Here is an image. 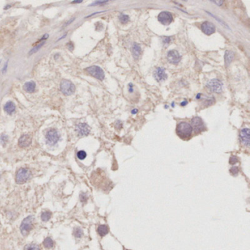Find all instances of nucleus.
Listing matches in <instances>:
<instances>
[{
	"instance_id": "obj_41",
	"label": "nucleus",
	"mask_w": 250,
	"mask_h": 250,
	"mask_svg": "<svg viewBox=\"0 0 250 250\" xmlns=\"http://www.w3.org/2000/svg\"><path fill=\"white\" fill-rule=\"evenodd\" d=\"M66 35H66V34H65V35H63V37H61V38H59V39H58V40H63V38H65V37H66Z\"/></svg>"
},
{
	"instance_id": "obj_16",
	"label": "nucleus",
	"mask_w": 250,
	"mask_h": 250,
	"mask_svg": "<svg viewBox=\"0 0 250 250\" xmlns=\"http://www.w3.org/2000/svg\"><path fill=\"white\" fill-rule=\"evenodd\" d=\"M131 51H132V55H133V58L134 59H138L139 57L140 56L142 52L141 47H140L139 45L137 43H134L132 46L131 48Z\"/></svg>"
},
{
	"instance_id": "obj_34",
	"label": "nucleus",
	"mask_w": 250,
	"mask_h": 250,
	"mask_svg": "<svg viewBox=\"0 0 250 250\" xmlns=\"http://www.w3.org/2000/svg\"><path fill=\"white\" fill-rule=\"evenodd\" d=\"M7 64H8V63H7H7L5 64V65H4L3 69H2V73H5V72H6V71H7Z\"/></svg>"
},
{
	"instance_id": "obj_24",
	"label": "nucleus",
	"mask_w": 250,
	"mask_h": 250,
	"mask_svg": "<svg viewBox=\"0 0 250 250\" xmlns=\"http://www.w3.org/2000/svg\"><path fill=\"white\" fill-rule=\"evenodd\" d=\"M73 235L75 237L79 239V238L82 237L83 235H84V232H83V230L82 229L79 228V227H76L73 231Z\"/></svg>"
},
{
	"instance_id": "obj_38",
	"label": "nucleus",
	"mask_w": 250,
	"mask_h": 250,
	"mask_svg": "<svg viewBox=\"0 0 250 250\" xmlns=\"http://www.w3.org/2000/svg\"><path fill=\"white\" fill-rule=\"evenodd\" d=\"M74 19H75V18H73L72 19L69 20V21H68V22H67V23H66V24H65V26H67V25H68V24H69L72 23L73 21H74Z\"/></svg>"
},
{
	"instance_id": "obj_10",
	"label": "nucleus",
	"mask_w": 250,
	"mask_h": 250,
	"mask_svg": "<svg viewBox=\"0 0 250 250\" xmlns=\"http://www.w3.org/2000/svg\"><path fill=\"white\" fill-rule=\"evenodd\" d=\"M191 127L196 132H200L205 129V124L200 117H195L191 120Z\"/></svg>"
},
{
	"instance_id": "obj_27",
	"label": "nucleus",
	"mask_w": 250,
	"mask_h": 250,
	"mask_svg": "<svg viewBox=\"0 0 250 250\" xmlns=\"http://www.w3.org/2000/svg\"><path fill=\"white\" fill-rule=\"evenodd\" d=\"M77 157L79 159L84 160L87 157V153L84 150H80V151H79L77 153Z\"/></svg>"
},
{
	"instance_id": "obj_31",
	"label": "nucleus",
	"mask_w": 250,
	"mask_h": 250,
	"mask_svg": "<svg viewBox=\"0 0 250 250\" xmlns=\"http://www.w3.org/2000/svg\"><path fill=\"white\" fill-rule=\"evenodd\" d=\"M108 2V1H97V2H95L94 3L91 4L90 6H96V5H103V4H105L107 3Z\"/></svg>"
},
{
	"instance_id": "obj_8",
	"label": "nucleus",
	"mask_w": 250,
	"mask_h": 250,
	"mask_svg": "<svg viewBox=\"0 0 250 250\" xmlns=\"http://www.w3.org/2000/svg\"><path fill=\"white\" fill-rule=\"evenodd\" d=\"M158 20L160 23L164 25H169L173 21V16L172 13L167 11H163L159 13Z\"/></svg>"
},
{
	"instance_id": "obj_37",
	"label": "nucleus",
	"mask_w": 250,
	"mask_h": 250,
	"mask_svg": "<svg viewBox=\"0 0 250 250\" xmlns=\"http://www.w3.org/2000/svg\"><path fill=\"white\" fill-rule=\"evenodd\" d=\"M83 1L82 0H77V1H73L72 2H71V3L72 4H76V3H82V2Z\"/></svg>"
},
{
	"instance_id": "obj_23",
	"label": "nucleus",
	"mask_w": 250,
	"mask_h": 250,
	"mask_svg": "<svg viewBox=\"0 0 250 250\" xmlns=\"http://www.w3.org/2000/svg\"><path fill=\"white\" fill-rule=\"evenodd\" d=\"M51 217V213L49 211H45L41 214V219L43 222H48Z\"/></svg>"
},
{
	"instance_id": "obj_22",
	"label": "nucleus",
	"mask_w": 250,
	"mask_h": 250,
	"mask_svg": "<svg viewBox=\"0 0 250 250\" xmlns=\"http://www.w3.org/2000/svg\"><path fill=\"white\" fill-rule=\"evenodd\" d=\"M44 44H45V41L38 43V45H36V46H34V47H33V48L31 50H30V51L29 52V55H33V54H35V53L38 52V51H39L40 49V48H41L42 46H43Z\"/></svg>"
},
{
	"instance_id": "obj_7",
	"label": "nucleus",
	"mask_w": 250,
	"mask_h": 250,
	"mask_svg": "<svg viewBox=\"0 0 250 250\" xmlns=\"http://www.w3.org/2000/svg\"><path fill=\"white\" fill-rule=\"evenodd\" d=\"M206 87L211 92L219 93V92L222 91L223 84H222V82H220L218 79H212V80L209 81L207 83Z\"/></svg>"
},
{
	"instance_id": "obj_30",
	"label": "nucleus",
	"mask_w": 250,
	"mask_h": 250,
	"mask_svg": "<svg viewBox=\"0 0 250 250\" xmlns=\"http://www.w3.org/2000/svg\"><path fill=\"white\" fill-rule=\"evenodd\" d=\"M238 162V158L236 156H232L230 157V164L232 165L235 164Z\"/></svg>"
},
{
	"instance_id": "obj_35",
	"label": "nucleus",
	"mask_w": 250,
	"mask_h": 250,
	"mask_svg": "<svg viewBox=\"0 0 250 250\" xmlns=\"http://www.w3.org/2000/svg\"><path fill=\"white\" fill-rule=\"evenodd\" d=\"M214 3H216L217 5H222V3L224 2V1H211Z\"/></svg>"
},
{
	"instance_id": "obj_1",
	"label": "nucleus",
	"mask_w": 250,
	"mask_h": 250,
	"mask_svg": "<svg viewBox=\"0 0 250 250\" xmlns=\"http://www.w3.org/2000/svg\"><path fill=\"white\" fill-rule=\"evenodd\" d=\"M176 131L181 138L186 139L191 137L192 133V127L186 122H181L177 125Z\"/></svg>"
},
{
	"instance_id": "obj_6",
	"label": "nucleus",
	"mask_w": 250,
	"mask_h": 250,
	"mask_svg": "<svg viewBox=\"0 0 250 250\" xmlns=\"http://www.w3.org/2000/svg\"><path fill=\"white\" fill-rule=\"evenodd\" d=\"M46 143L49 145H55L59 139V135L57 131L55 129H50L46 134Z\"/></svg>"
},
{
	"instance_id": "obj_33",
	"label": "nucleus",
	"mask_w": 250,
	"mask_h": 250,
	"mask_svg": "<svg viewBox=\"0 0 250 250\" xmlns=\"http://www.w3.org/2000/svg\"><path fill=\"white\" fill-rule=\"evenodd\" d=\"M67 46L70 51H73V43H71V42L67 43Z\"/></svg>"
},
{
	"instance_id": "obj_20",
	"label": "nucleus",
	"mask_w": 250,
	"mask_h": 250,
	"mask_svg": "<svg viewBox=\"0 0 250 250\" xmlns=\"http://www.w3.org/2000/svg\"><path fill=\"white\" fill-rule=\"evenodd\" d=\"M98 232L100 236H104L109 232V228L105 224H102L100 225L98 227Z\"/></svg>"
},
{
	"instance_id": "obj_26",
	"label": "nucleus",
	"mask_w": 250,
	"mask_h": 250,
	"mask_svg": "<svg viewBox=\"0 0 250 250\" xmlns=\"http://www.w3.org/2000/svg\"><path fill=\"white\" fill-rule=\"evenodd\" d=\"M25 250H40V248L36 244H29L26 246Z\"/></svg>"
},
{
	"instance_id": "obj_32",
	"label": "nucleus",
	"mask_w": 250,
	"mask_h": 250,
	"mask_svg": "<svg viewBox=\"0 0 250 250\" xmlns=\"http://www.w3.org/2000/svg\"><path fill=\"white\" fill-rule=\"evenodd\" d=\"M87 195L86 194H84V193H82V194H81L80 195V200L82 201V202H86V201L87 200Z\"/></svg>"
},
{
	"instance_id": "obj_29",
	"label": "nucleus",
	"mask_w": 250,
	"mask_h": 250,
	"mask_svg": "<svg viewBox=\"0 0 250 250\" xmlns=\"http://www.w3.org/2000/svg\"><path fill=\"white\" fill-rule=\"evenodd\" d=\"M230 171V173L232 175H237L238 173H239V168L237 166H232Z\"/></svg>"
},
{
	"instance_id": "obj_11",
	"label": "nucleus",
	"mask_w": 250,
	"mask_h": 250,
	"mask_svg": "<svg viewBox=\"0 0 250 250\" xmlns=\"http://www.w3.org/2000/svg\"><path fill=\"white\" fill-rule=\"evenodd\" d=\"M167 59L170 63L176 65L181 61V56L180 55L179 53L177 51H175V50H170L167 53Z\"/></svg>"
},
{
	"instance_id": "obj_14",
	"label": "nucleus",
	"mask_w": 250,
	"mask_h": 250,
	"mask_svg": "<svg viewBox=\"0 0 250 250\" xmlns=\"http://www.w3.org/2000/svg\"><path fill=\"white\" fill-rule=\"evenodd\" d=\"M240 139L242 144L245 146H249V128H243L241 131Z\"/></svg>"
},
{
	"instance_id": "obj_21",
	"label": "nucleus",
	"mask_w": 250,
	"mask_h": 250,
	"mask_svg": "<svg viewBox=\"0 0 250 250\" xmlns=\"http://www.w3.org/2000/svg\"><path fill=\"white\" fill-rule=\"evenodd\" d=\"M43 246H44L45 248L51 249L54 247V241H53V240L51 239V238L47 237L45 239L44 241H43Z\"/></svg>"
},
{
	"instance_id": "obj_42",
	"label": "nucleus",
	"mask_w": 250,
	"mask_h": 250,
	"mask_svg": "<svg viewBox=\"0 0 250 250\" xmlns=\"http://www.w3.org/2000/svg\"><path fill=\"white\" fill-rule=\"evenodd\" d=\"M0 62H1V60H0Z\"/></svg>"
},
{
	"instance_id": "obj_28",
	"label": "nucleus",
	"mask_w": 250,
	"mask_h": 250,
	"mask_svg": "<svg viewBox=\"0 0 250 250\" xmlns=\"http://www.w3.org/2000/svg\"><path fill=\"white\" fill-rule=\"evenodd\" d=\"M7 140H8V137H7V135L2 134V136L0 137V143L2 144V145H6V143L7 142Z\"/></svg>"
},
{
	"instance_id": "obj_3",
	"label": "nucleus",
	"mask_w": 250,
	"mask_h": 250,
	"mask_svg": "<svg viewBox=\"0 0 250 250\" xmlns=\"http://www.w3.org/2000/svg\"><path fill=\"white\" fill-rule=\"evenodd\" d=\"M31 177V173L28 169L26 168H21L18 170L15 176V181L17 183L22 184L26 183Z\"/></svg>"
},
{
	"instance_id": "obj_19",
	"label": "nucleus",
	"mask_w": 250,
	"mask_h": 250,
	"mask_svg": "<svg viewBox=\"0 0 250 250\" xmlns=\"http://www.w3.org/2000/svg\"><path fill=\"white\" fill-rule=\"evenodd\" d=\"M234 58V53L231 51H227L224 55V61H225V65L229 66L231 63L232 60Z\"/></svg>"
},
{
	"instance_id": "obj_25",
	"label": "nucleus",
	"mask_w": 250,
	"mask_h": 250,
	"mask_svg": "<svg viewBox=\"0 0 250 250\" xmlns=\"http://www.w3.org/2000/svg\"><path fill=\"white\" fill-rule=\"evenodd\" d=\"M119 20L120 22L123 24H126L129 21V16L125 14H120L119 16Z\"/></svg>"
},
{
	"instance_id": "obj_15",
	"label": "nucleus",
	"mask_w": 250,
	"mask_h": 250,
	"mask_svg": "<svg viewBox=\"0 0 250 250\" xmlns=\"http://www.w3.org/2000/svg\"><path fill=\"white\" fill-rule=\"evenodd\" d=\"M32 142V138L30 135L24 134L22 135V137H20L18 139V145L19 147L22 148H26V147L30 146V145Z\"/></svg>"
},
{
	"instance_id": "obj_17",
	"label": "nucleus",
	"mask_w": 250,
	"mask_h": 250,
	"mask_svg": "<svg viewBox=\"0 0 250 250\" xmlns=\"http://www.w3.org/2000/svg\"><path fill=\"white\" fill-rule=\"evenodd\" d=\"M4 110L8 115H12L15 111V105L12 101H8L4 106Z\"/></svg>"
},
{
	"instance_id": "obj_18",
	"label": "nucleus",
	"mask_w": 250,
	"mask_h": 250,
	"mask_svg": "<svg viewBox=\"0 0 250 250\" xmlns=\"http://www.w3.org/2000/svg\"><path fill=\"white\" fill-rule=\"evenodd\" d=\"M35 83L32 81H30V82H27L24 84V90L26 92H34L35 90Z\"/></svg>"
},
{
	"instance_id": "obj_4",
	"label": "nucleus",
	"mask_w": 250,
	"mask_h": 250,
	"mask_svg": "<svg viewBox=\"0 0 250 250\" xmlns=\"http://www.w3.org/2000/svg\"><path fill=\"white\" fill-rule=\"evenodd\" d=\"M33 221H34V218L32 216H30L24 219L22 224H21V227H20V230H21V232L22 235L24 236L27 235L29 232L32 230L33 227Z\"/></svg>"
},
{
	"instance_id": "obj_36",
	"label": "nucleus",
	"mask_w": 250,
	"mask_h": 250,
	"mask_svg": "<svg viewBox=\"0 0 250 250\" xmlns=\"http://www.w3.org/2000/svg\"><path fill=\"white\" fill-rule=\"evenodd\" d=\"M128 90H129V92H132L133 91V85H132V84H128Z\"/></svg>"
},
{
	"instance_id": "obj_13",
	"label": "nucleus",
	"mask_w": 250,
	"mask_h": 250,
	"mask_svg": "<svg viewBox=\"0 0 250 250\" xmlns=\"http://www.w3.org/2000/svg\"><path fill=\"white\" fill-rule=\"evenodd\" d=\"M76 130L79 136L84 137V136H87L89 134L90 131V128L86 123H79L76 125Z\"/></svg>"
},
{
	"instance_id": "obj_12",
	"label": "nucleus",
	"mask_w": 250,
	"mask_h": 250,
	"mask_svg": "<svg viewBox=\"0 0 250 250\" xmlns=\"http://www.w3.org/2000/svg\"><path fill=\"white\" fill-rule=\"evenodd\" d=\"M201 29L202 31L208 35H211L214 34L216 31V27L212 23L209 22H205L201 24Z\"/></svg>"
},
{
	"instance_id": "obj_40",
	"label": "nucleus",
	"mask_w": 250,
	"mask_h": 250,
	"mask_svg": "<svg viewBox=\"0 0 250 250\" xmlns=\"http://www.w3.org/2000/svg\"><path fill=\"white\" fill-rule=\"evenodd\" d=\"M186 104H187V101H183V102L181 103V106H182L186 105Z\"/></svg>"
},
{
	"instance_id": "obj_5",
	"label": "nucleus",
	"mask_w": 250,
	"mask_h": 250,
	"mask_svg": "<svg viewBox=\"0 0 250 250\" xmlns=\"http://www.w3.org/2000/svg\"><path fill=\"white\" fill-rule=\"evenodd\" d=\"M86 71L89 74H90L91 76L95 77L96 79H99V80H104V77H105L104 71L98 66H90V67H87Z\"/></svg>"
},
{
	"instance_id": "obj_9",
	"label": "nucleus",
	"mask_w": 250,
	"mask_h": 250,
	"mask_svg": "<svg viewBox=\"0 0 250 250\" xmlns=\"http://www.w3.org/2000/svg\"><path fill=\"white\" fill-rule=\"evenodd\" d=\"M153 77L157 82H161L167 79V74L166 73L164 68L163 67H157L153 73Z\"/></svg>"
},
{
	"instance_id": "obj_39",
	"label": "nucleus",
	"mask_w": 250,
	"mask_h": 250,
	"mask_svg": "<svg viewBox=\"0 0 250 250\" xmlns=\"http://www.w3.org/2000/svg\"><path fill=\"white\" fill-rule=\"evenodd\" d=\"M137 112H138V110H137V109H134L131 111V113L133 114V115H135V114L137 113Z\"/></svg>"
},
{
	"instance_id": "obj_2",
	"label": "nucleus",
	"mask_w": 250,
	"mask_h": 250,
	"mask_svg": "<svg viewBox=\"0 0 250 250\" xmlns=\"http://www.w3.org/2000/svg\"><path fill=\"white\" fill-rule=\"evenodd\" d=\"M60 90L65 96H71L76 90V87L71 81L64 79L60 84Z\"/></svg>"
}]
</instances>
